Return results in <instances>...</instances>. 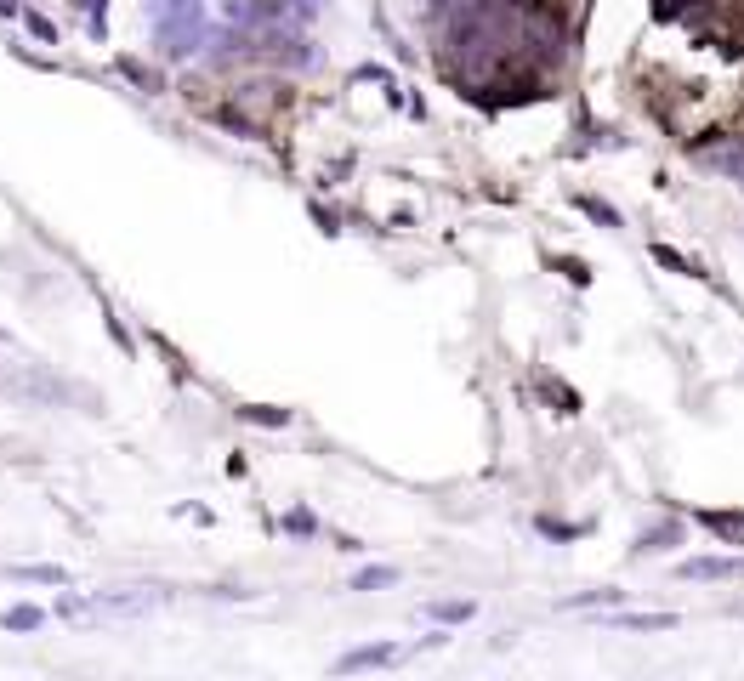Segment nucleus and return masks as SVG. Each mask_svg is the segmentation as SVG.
Here are the masks:
<instances>
[{"instance_id":"obj_1","label":"nucleus","mask_w":744,"mask_h":681,"mask_svg":"<svg viewBox=\"0 0 744 681\" xmlns=\"http://www.w3.org/2000/svg\"><path fill=\"white\" fill-rule=\"evenodd\" d=\"M676 46L648 57V103L688 142L744 131V0H659Z\"/></svg>"}]
</instances>
